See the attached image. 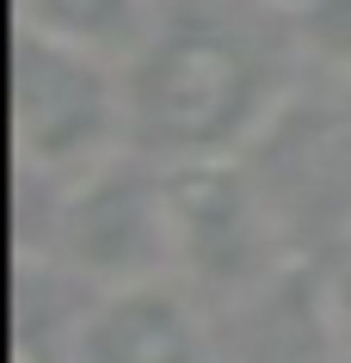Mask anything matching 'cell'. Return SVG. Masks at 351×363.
Masks as SVG:
<instances>
[{"mask_svg":"<svg viewBox=\"0 0 351 363\" xmlns=\"http://www.w3.org/2000/svg\"><path fill=\"white\" fill-rule=\"evenodd\" d=\"M302 68L284 0H160L123 62L130 148L160 167L228 160L265 130Z\"/></svg>","mask_w":351,"mask_h":363,"instance_id":"1","label":"cell"},{"mask_svg":"<svg viewBox=\"0 0 351 363\" xmlns=\"http://www.w3.org/2000/svg\"><path fill=\"white\" fill-rule=\"evenodd\" d=\"M43 185H50V210H43V222L25 228V259L43 247L50 271L80 277L93 289L179 277L173 203H167V167L160 160L123 148L80 179H43Z\"/></svg>","mask_w":351,"mask_h":363,"instance_id":"2","label":"cell"},{"mask_svg":"<svg viewBox=\"0 0 351 363\" xmlns=\"http://www.w3.org/2000/svg\"><path fill=\"white\" fill-rule=\"evenodd\" d=\"M13 148L19 172L80 179L130 148L123 62L19 25L13 43Z\"/></svg>","mask_w":351,"mask_h":363,"instance_id":"3","label":"cell"},{"mask_svg":"<svg viewBox=\"0 0 351 363\" xmlns=\"http://www.w3.org/2000/svg\"><path fill=\"white\" fill-rule=\"evenodd\" d=\"M290 252L351 247V80H296L265 130L240 148Z\"/></svg>","mask_w":351,"mask_h":363,"instance_id":"4","label":"cell"},{"mask_svg":"<svg viewBox=\"0 0 351 363\" xmlns=\"http://www.w3.org/2000/svg\"><path fill=\"white\" fill-rule=\"evenodd\" d=\"M167 203H173V271L197 289L240 302L296 259L240 154L167 167Z\"/></svg>","mask_w":351,"mask_h":363,"instance_id":"5","label":"cell"},{"mask_svg":"<svg viewBox=\"0 0 351 363\" xmlns=\"http://www.w3.org/2000/svg\"><path fill=\"white\" fill-rule=\"evenodd\" d=\"M68 363H210V326L185 277L93 289L68 326Z\"/></svg>","mask_w":351,"mask_h":363,"instance_id":"6","label":"cell"},{"mask_svg":"<svg viewBox=\"0 0 351 363\" xmlns=\"http://www.w3.org/2000/svg\"><path fill=\"white\" fill-rule=\"evenodd\" d=\"M240 363H339L327 271L284 265L240 296Z\"/></svg>","mask_w":351,"mask_h":363,"instance_id":"7","label":"cell"},{"mask_svg":"<svg viewBox=\"0 0 351 363\" xmlns=\"http://www.w3.org/2000/svg\"><path fill=\"white\" fill-rule=\"evenodd\" d=\"M155 6L160 0H19V25L130 62L142 31L155 25Z\"/></svg>","mask_w":351,"mask_h":363,"instance_id":"8","label":"cell"},{"mask_svg":"<svg viewBox=\"0 0 351 363\" xmlns=\"http://www.w3.org/2000/svg\"><path fill=\"white\" fill-rule=\"evenodd\" d=\"M296 43L321 74L351 80V0H296Z\"/></svg>","mask_w":351,"mask_h":363,"instance_id":"9","label":"cell"},{"mask_svg":"<svg viewBox=\"0 0 351 363\" xmlns=\"http://www.w3.org/2000/svg\"><path fill=\"white\" fill-rule=\"evenodd\" d=\"M327 308H333V339H339V363H351V259L327 271Z\"/></svg>","mask_w":351,"mask_h":363,"instance_id":"10","label":"cell"},{"mask_svg":"<svg viewBox=\"0 0 351 363\" xmlns=\"http://www.w3.org/2000/svg\"><path fill=\"white\" fill-rule=\"evenodd\" d=\"M284 6H296V0H284Z\"/></svg>","mask_w":351,"mask_h":363,"instance_id":"11","label":"cell"}]
</instances>
